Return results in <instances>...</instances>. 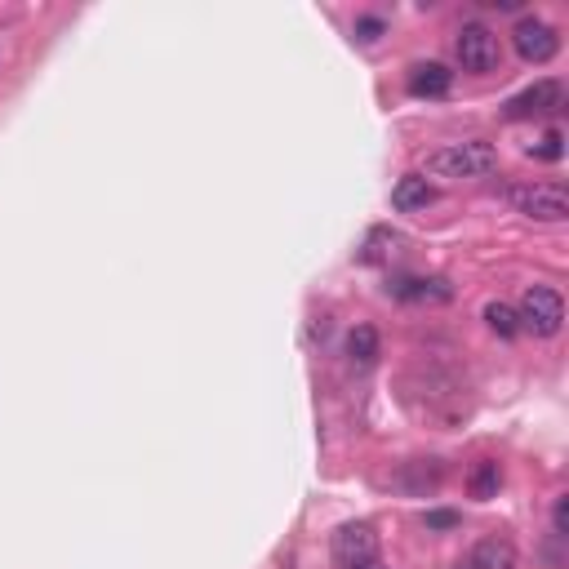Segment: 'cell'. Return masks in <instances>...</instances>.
<instances>
[{"instance_id":"cell-1","label":"cell","mask_w":569,"mask_h":569,"mask_svg":"<svg viewBox=\"0 0 569 569\" xmlns=\"http://www.w3.org/2000/svg\"><path fill=\"white\" fill-rule=\"evenodd\" d=\"M498 169V152L485 138H463V143H445L441 152L427 156V174L436 178H485Z\"/></svg>"},{"instance_id":"cell-2","label":"cell","mask_w":569,"mask_h":569,"mask_svg":"<svg viewBox=\"0 0 569 569\" xmlns=\"http://www.w3.org/2000/svg\"><path fill=\"white\" fill-rule=\"evenodd\" d=\"M516 214L525 218H538V223H565L569 218V192L561 183H525V187H512L507 192Z\"/></svg>"},{"instance_id":"cell-3","label":"cell","mask_w":569,"mask_h":569,"mask_svg":"<svg viewBox=\"0 0 569 569\" xmlns=\"http://www.w3.org/2000/svg\"><path fill=\"white\" fill-rule=\"evenodd\" d=\"M516 321H521V329H529V334H538V338H556V334H561V325H565L561 294H556L552 285H529L525 298H521Z\"/></svg>"},{"instance_id":"cell-4","label":"cell","mask_w":569,"mask_h":569,"mask_svg":"<svg viewBox=\"0 0 569 569\" xmlns=\"http://www.w3.org/2000/svg\"><path fill=\"white\" fill-rule=\"evenodd\" d=\"M454 54H458V63H463V72L489 76V72H498V58H503V49H498V36L489 32L485 23H463V27H458Z\"/></svg>"},{"instance_id":"cell-5","label":"cell","mask_w":569,"mask_h":569,"mask_svg":"<svg viewBox=\"0 0 569 569\" xmlns=\"http://www.w3.org/2000/svg\"><path fill=\"white\" fill-rule=\"evenodd\" d=\"M334 561L343 565V569L378 561V534H374V525H369V521L338 525V534H334Z\"/></svg>"},{"instance_id":"cell-6","label":"cell","mask_w":569,"mask_h":569,"mask_svg":"<svg viewBox=\"0 0 569 569\" xmlns=\"http://www.w3.org/2000/svg\"><path fill=\"white\" fill-rule=\"evenodd\" d=\"M512 45L525 63H552L556 49H561V36H556V27L543 23V18H521L512 32Z\"/></svg>"},{"instance_id":"cell-7","label":"cell","mask_w":569,"mask_h":569,"mask_svg":"<svg viewBox=\"0 0 569 569\" xmlns=\"http://www.w3.org/2000/svg\"><path fill=\"white\" fill-rule=\"evenodd\" d=\"M561 103H565V89L561 81H538V85H529L521 89L516 98H507V121H529V116H552V112H561Z\"/></svg>"},{"instance_id":"cell-8","label":"cell","mask_w":569,"mask_h":569,"mask_svg":"<svg viewBox=\"0 0 569 569\" xmlns=\"http://www.w3.org/2000/svg\"><path fill=\"white\" fill-rule=\"evenodd\" d=\"M449 85H454V72L445 63H418L409 67V94L418 98H445Z\"/></svg>"},{"instance_id":"cell-9","label":"cell","mask_w":569,"mask_h":569,"mask_svg":"<svg viewBox=\"0 0 569 569\" xmlns=\"http://www.w3.org/2000/svg\"><path fill=\"white\" fill-rule=\"evenodd\" d=\"M387 289L396 298H405V303H445V298H454V289L445 281H423V276H409V281H396Z\"/></svg>"},{"instance_id":"cell-10","label":"cell","mask_w":569,"mask_h":569,"mask_svg":"<svg viewBox=\"0 0 569 569\" xmlns=\"http://www.w3.org/2000/svg\"><path fill=\"white\" fill-rule=\"evenodd\" d=\"M432 201H436V187L427 183V178H418V174H409L392 187V205L401 209V214H409V209H427Z\"/></svg>"},{"instance_id":"cell-11","label":"cell","mask_w":569,"mask_h":569,"mask_svg":"<svg viewBox=\"0 0 569 569\" xmlns=\"http://www.w3.org/2000/svg\"><path fill=\"white\" fill-rule=\"evenodd\" d=\"M441 476H445V467L436 463V458H414V463H405V472L396 476V485L409 489V494H427V489H436L441 485Z\"/></svg>"},{"instance_id":"cell-12","label":"cell","mask_w":569,"mask_h":569,"mask_svg":"<svg viewBox=\"0 0 569 569\" xmlns=\"http://www.w3.org/2000/svg\"><path fill=\"white\" fill-rule=\"evenodd\" d=\"M347 356H352V365H374L378 356H383V343H378V329L374 325H356L352 334H347Z\"/></svg>"},{"instance_id":"cell-13","label":"cell","mask_w":569,"mask_h":569,"mask_svg":"<svg viewBox=\"0 0 569 569\" xmlns=\"http://www.w3.org/2000/svg\"><path fill=\"white\" fill-rule=\"evenodd\" d=\"M472 569H516V547L507 538H485L472 552Z\"/></svg>"},{"instance_id":"cell-14","label":"cell","mask_w":569,"mask_h":569,"mask_svg":"<svg viewBox=\"0 0 569 569\" xmlns=\"http://www.w3.org/2000/svg\"><path fill=\"white\" fill-rule=\"evenodd\" d=\"M485 325L494 329L498 338H516V334H521V321H516V312L507 303H489L485 307Z\"/></svg>"},{"instance_id":"cell-15","label":"cell","mask_w":569,"mask_h":569,"mask_svg":"<svg viewBox=\"0 0 569 569\" xmlns=\"http://www.w3.org/2000/svg\"><path fill=\"white\" fill-rule=\"evenodd\" d=\"M498 485H503V472H498V463H476V472H472V494L476 498H494L498 494Z\"/></svg>"},{"instance_id":"cell-16","label":"cell","mask_w":569,"mask_h":569,"mask_svg":"<svg viewBox=\"0 0 569 569\" xmlns=\"http://www.w3.org/2000/svg\"><path fill=\"white\" fill-rule=\"evenodd\" d=\"M529 156H543V161H561V156H565V134H561V129L543 134V143L529 147Z\"/></svg>"},{"instance_id":"cell-17","label":"cell","mask_w":569,"mask_h":569,"mask_svg":"<svg viewBox=\"0 0 569 569\" xmlns=\"http://www.w3.org/2000/svg\"><path fill=\"white\" fill-rule=\"evenodd\" d=\"M552 521H556V534H569V494L556 498V507H552Z\"/></svg>"},{"instance_id":"cell-18","label":"cell","mask_w":569,"mask_h":569,"mask_svg":"<svg viewBox=\"0 0 569 569\" xmlns=\"http://www.w3.org/2000/svg\"><path fill=\"white\" fill-rule=\"evenodd\" d=\"M458 516L454 512H427V529H454Z\"/></svg>"},{"instance_id":"cell-19","label":"cell","mask_w":569,"mask_h":569,"mask_svg":"<svg viewBox=\"0 0 569 569\" xmlns=\"http://www.w3.org/2000/svg\"><path fill=\"white\" fill-rule=\"evenodd\" d=\"M356 32H361V41H378L383 23H378V18H361V23H356Z\"/></svg>"},{"instance_id":"cell-20","label":"cell","mask_w":569,"mask_h":569,"mask_svg":"<svg viewBox=\"0 0 569 569\" xmlns=\"http://www.w3.org/2000/svg\"><path fill=\"white\" fill-rule=\"evenodd\" d=\"M356 569H387V565H378V561H369V565H356Z\"/></svg>"}]
</instances>
